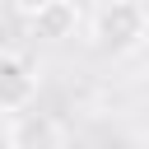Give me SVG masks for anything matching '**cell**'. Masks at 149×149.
I'll return each instance as SVG.
<instances>
[{"mask_svg":"<svg viewBox=\"0 0 149 149\" xmlns=\"http://www.w3.org/2000/svg\"><path fill=\"white\" fill-rule=\"evenodd\" d=\"M28 28H33V37H42V42H65V37H74V28H79V5H74V0H51V5H42V9L28 19Z\"/></svg>","mask_w":149,"mask_h":149,"instance_id":"obj_4","label":"cell"},{"mask_svg":"<svg viewBox=\"0 0 149 149\" xmlns=\"http://www.w3.org/2000/svg\"><path fill=\"white\" fill-rule=\"evenodd\" d=\"M9 5H14V9L23 14V19H33V14H37L42 5H51V0H9Z\"/></svg>","mask_w":149,"mask_h":149,"instance_id":"obj_5","label":"cell"},{"mask_svg":"<svg viewBox=\"0 0 149 149\" xmlns=\"http://www.w3.org/2000/svg\"><path fill=\"white\" fill-rule=\"evenodd\" d=\"M5 144L9 149H65V126L47 112H19L5 130Z\"/></svg>","mask_w":149,"mask_h":149,"instance_id":"obj_3","label":"cell"},{"mask_svg":"<svg viewBox=\"0 0 149 149\" xmlns=\"http://www.w3.org/2000/svg\"><path fill=\"white\" fill-rule=\"evenodd\" d=\"M88 37L107 56H130V51H140L149 42V9L140 0H102L93 9Z\"/></svg>","mask_w":149,"mask_h":149,"instance_id":"obj_1","label":"cell"},{"mask_svg":"<svg viewBox=\"0 0 149 149\" xmlns=\"http://www.w3.org/2000/svg\"><path fill=\"white\" fill-rule=\"evenodd\" d=\"M37 98V65L23 51H0V112H23Z\"/></svg>","mask_w":149,"mask_h":149,"instance_id":"obj_2","label":"cell"},{"mask_svg":"<svg viewBox=\"0 0 149 149\" xmlns=\"http://www.w3.org/2000/svg\"><path fill=\"white\" fill-rule=\"evenodd\" d=\"M144 9H149V0H144Z\"/></svg>","mask_w":149,"mask_h":149,"instance_id":"obj_6","label":"cell"}]
</instances>
